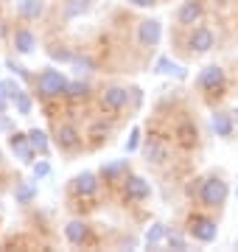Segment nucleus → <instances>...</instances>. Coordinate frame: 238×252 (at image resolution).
<instances>
[{"label":"nucleus","instance_id":"6e6552de","mask_svg":"<svg viewBox=\"0 0 238 252\" xmlns=\"http://www.w3.org/2000/svg\"><path fill=\"white\" fill-rule=\"evenodd\" d=\"M221 84H224V70H221L219 64H210V67H205V70L199 73V87L202 90H221Z\"/></svg>","mask_w":238,"mask_h":252},{"label":"nucleus","instance_id":"cd10ccee","mask_svg":"<svg viewBox=\"0 0 238 252\" xmlns=\"http://www.w3.org/2000/svg\"><path fill=\"white\" fill-rule=\"evenodd\" d=\"M48 174H51V165H48L45 160L34 162V177H37V180H42V177H48Z\"/></svg>","mask_w":238,"mask_h":252},{"label":"nucleus","instance_id":"473e14b6","mask_svg":"<svg viewBox=\"0 0 238 252\" xmlns=\"http://www.w3.org/2000/svg\"><path fill=\"white\" fill-rule=\"evenodd\" d=\"M6 90H9V98H11V101H14V95H17V93H20V90H23V87H20V84H14V81H11V79H9V81H6Z\"/></svg>","mask_w":238,"mask_h":252},{"label":"nucleus","instance_id":"dca6fc26","mask_svg":"<svg viewBox=\"0 0 238 252\" xmlns=\"http://www.w3.org/2000/svg\"><path fill=\"white\" fill-rule=\"evenodd\" d=\"M34 196H37V185H34V182H28V180L17 182V190H14V199H17V205H28V202H31Z\"/></svg>","mask_w":238,"mask_h":252},{"label":"nucleus","instance_id":"c756f323","mask_svg":"<svg viewBox=\"0 0 238 252\" xmlns=\"http://www.w3.org/2000/svg\"><path fill=\"white\" fill-rule=\"evenodd\" d=\"M138 137H140V129H132V135H129V140H126V152L129 154L138 149Z\"/></svg>","mask_w":238,"mask_h":252},{"label":"nucleus","instance_id":"20e7f679","mask_svg":"<svg viewBox=\"0 0 238 252\" xmlns=\"http://www.w3.org/2000/svg\"><path fill=\"white\" fill-rule=\"evenodd\" d=\"M126 101H129V90H123V87H107L104 95H101V107L107 109V112H118V109L126 107Z\"/></svg>","mask_w":238,"mask_h":252},{"label":"nucleus","instance_id":"ddd939ff","mask_svg":"<svg viewBox=\"0 0 238 252\" xmlns=\"http://www.w3.org/2000/svg\"><path fill=\"white\" fill-rule=\"evenodd\" d=\"M14 48H17V54H31L37 48V36L31 34L28 28H17L14 31Z\"/></svg>","mask_w":238,"mask_h":252},{"label":"nucleus","instance_id":"6ab92c4d","mask_svg":"<svg viewBox=\"0 0 238 252\" xmlns=\"http://www.w3.org/2000/svg\"><path fill=\"white\" fill-rule=\"evenodd\" d=\"M146 157H149V162H154V165H160V162L168 157V149H165L160 140H151V143L146 146Z\"/></svg>","mask_w":238,"mask_h":252},{"label":"nucleus","instance_id":"a878e982","mask_svg":"<svg viewBox=\"0 0 238 252\" xmlns=\"http://www.w3.org/2000/svg\"><path fill=\"white\" fill-rule=\"evenodd\" d=\"M87 6H90V0H70V6H67V17H76V14L87 11Z\"/></svg>","mask_w":238,"mask_h":252},{"label":"nucleus","instance_id":"423d86ee","mask_svg":"<svg viewBox=\"0 0 238 252\" xmlns=\"http://www.w3.org/2000/svg\"><path fill=\"white\" fill-rule=\"evenodd\" d=\"M9 146H11V152L17 154L23 162H34V154H37V149L31 146V137H28V135H20V132H14V135L9 137Z\"/></svg>","mask_w":238,"mask_h":252},{"label":"nucleus","instance_id":"bb28decb","mask_svg":"<svg viewBox=\"0 0 238 252\" xmlns=\"http://www.w3.org/2000/svg\"><path fill=\"white\" fill-rule=\"evenodd\" d=\"M67 95H73V98H84V95H87V84H84V81H70Z\"/></svg>","mask_w":238,"mask_h":252},{"label":"nucleus","instance_id":"aec40b11","mask_svg":"<svg viewBox=\"0 0 238 252\" xmlns=\"http://www.w3.org/2000/svg\"><path fill=\"white\" fill-rule=\"evenodd\" d=\"M157 73H168V76H177V79H185V67L174 64L168 56H160L157 59Z\"/></svg>","mask_w":238,"mask_h":252},{"label":"nucleus","instance_id":"b1692460","mask_svg":"<svg viewBox=\"0 0 238 252\" xmlns=\"http://www.w3.org/2000/svg\"><path fill=\"white\" fill-rule=\"evenodd\" d=\"M163 235H165V227H163V224H154V227L146 233V244H149V247H154V244L160 241Z\"/></svg>","mask_w":238,"mask_h":252},{"label":"nucleus","instance_id":"7c9ffc66","mask_svg":"<svg viewBox=\"0 0 238 252\" xmlns=\"http://www.w3.org/2000/svg\"><path fill=\"white\" fill-rule=\"evenodd\" d=\"M6 101H11L9 98V90H6V81H0V115L6 112Z\"/></svg>","mask_w":238,"mask_h":252},{"label":"nucleus","instance_id":"f704fd0d","mask_svg":"<svg viewBox=\"0 0 238 252\" xmlns=\"http://www.w3.org/2000/svg\"><path fill=\"white\" fill-rule=\"evenodd\" d=\"M132 6H138V9H149V6H154V0H129Z\"/></svg>","mask_w":238,"mask_h":252},{"label":"nucleus","instance_id":"1a4fd4ad","mask_svg":"<svg viewBox=\"0 0 238 252\" xmlns=\"http://www.w3.org/2000/svg\"><path fill=\"white\" fill-rule=\"evenodd\" d=\"M123 193H126V199H132V202H140V199H146L149 193H151V188H149V182L143 180V177H129Z\"/></svg>","mask_w":238,"mask_h":252},{"label":"nucleus","instance_id":"2f4dec72","mask_svg":"<svg viewBox=\"0 0 238 252\" xmlns=\"http://www.w3.org/2000/svg\"><path fill=\"white\" fill-rule=\"evenodd\" d=\"M168 244H171L174 250H185V247H188V244H185V238H182V235H177V233L168 235Z\"/></svg>","mask_w":238,"mask_h":252},{"label":"nucleus","instance_id":"c85d7f7f","mask_svg":"<svg viewBox=\"0 0 238 252\" xmlns=\"http://www.w3.org/2000/svg\"><path fill=\"white\" fill-rule=\"evenodd\" d=\"M6 64H9V70L11 73H14V76H20V79H31V76H28V70H26V67H20V64L17 62H11V59H9V62H6Z\"/></svg>","mask_w":238,"mask_h":252},{"label":"nucleus","instance_id":"4be33fe9","mask_svg":"<svg viewBox=\"0 0 238 252\" xmlns=\"http://www.w3.org/2000/svg\"><path fill=\"white\" fill-rule=\"evenodd\" d=\"M79 73H90L92 67H95V62H92L90 56H73V62H70Z\"/></svg>","mask_w":238,"mask_h":252},{"label":"nucleus","instance_id":"0eeeda50","mask_svg":"<svg viewBox=\"0 0 238 252\" xmlns=\"http://www.w3.org/2000/svg\"><path fill=\"white\" fill-rule=\"evenodd\" d=\"M213 42H216V36H213V31L208 26H199L193 28L191 39H188V45H191V51H196V54H205V51H210Z\"/></svg>","mask_w":238,"mask_h":252},{"label":"nucleus","instance_id":"e433bc0d","mask_svg":"<svg viewBox=\"0 0 238 252\" xmlns=\"http://www.w3.org/2000/svg\"><path fill=\"white\" fill-rule=\"evenodd\" d=\"M236 115H238V109H236Z\"/></svg>","mask_w":238,"mask_h":252},{"label":"nucleus","instance_id":"7ed1b4c3","mask_svg":"<svg viewBox=\"0 0 238 252\" xmlns=\"http://www.w3.org/2000/svg\"><path fill=\"white\" fill-rule=\"evenodd\" d=\"M188 227H191V235L202 244H210L213 238H216V233H219V230H216V221H213V219H205V216H193Z\"/></svg>","mask_w":238,"mask_h":252},{"label":"nucleus","instance_id":"412c9836","mask_svg":"<svg viewBox=\"0 0 238 252\" xmlns=\"http://www.w3.org/2000/svg\"><path fill=\"white\" fill-rule=\"evenodd\" d=\"M28 137H31V146H34L39 154H48V135L42 132V129H31Z\"/></svg>","mask_w":238,"mask_h":252},{"label":"nucleus","instance_id":"5701e85b","mask_svg":"<svg viewBox=\"0 0 238 252\" xmlns=\"http://www.w3.org/2000/svg\"><path fill=\"white\" fill-rule=\"evenodd\" d=\"M14 107L20 109V115H28V112H31V98H28L26 93L20 90L17 95H14Z\"/></svg>","mask_w":238,"mask_h":252},{"label":"nucleus","instance_id":"72a5a7b5","mask_svg":"<svg viewBox=\"0 0 238 252\" xmlns=\"http://www.w3.org/2000/svg\"><path fill=\"white\" fill-rule=\"evenodd\" d=\"M179 135H182V143H193V129H191V126H182V132H179Z\"/></svg>","mask_w":238,"mask_h":252},{"label":"nucleus","instance_id":"c9c22d12","mask_svg":"<svg viewBox=\"0 0 238 252\" xmlns=\"http://www.w3.org/2000/svg\"><path fill=\"white\" fill-rule=\"evenodd\" d=\"M0 160H3V152H0Z\"/></svg>","mask_w":238,"mask_h":252},{"label":"nucleus","instance_id":"9b49d317","mask_svg":"<svg viewBox=\"0 0 238 252\" xmlns=\"http://www.w3.org/2000/svg\"><path fill=\"white\" fill-rule=\"evenodd\" d=\"M73 190L79 193V196H92V193L98 190V180H95V174H90V171L79 174V177L73 180Z\"/></svg>","mask_w":238,"mask_h":252},{"label":"nucleus","instance_id":"a211bd4d","mask_svg":"<svg viewBox=\"0 0 238 252\" xmlns=\"http://www.w3.org/2000/svg\"><path fill=\"white\" fill-rule=\"evenodd\" d=\"M129 168V160H112V162H104V168H101V177H107V180H115L120 174Z\"/></svg>","mask_w":238,"mask_h":252},{"label":"nucleus","instance_id":"9d476101","mask_svg":"<svg viewBox=\"0 0 238 252\" xmlns=\"http://www.w3.org/2000/svg\"><path fill=\"white\" fill-rule=\"evenodd\" d=\"M199 17H202V3L199 0H185L182 6H179V11H177V20H179L182 26H193Z\"/></svg>","mask_w":238,"mask_h":252},{"label":"nucleus","instance_id":"393cba45","mask_svg":"<svg viewBox=\"0 0 238 252\" xmlns=\"http://www.w3.org/2000/svg\"><path fill=\"white\" fill-rule=\"evenodd\" d=\"M48 54H51V59H56V62H73V54H70L67 48H51Z\"/></svg>","mask_w":238,"mask_h":252},{"label":"nucleus","instance_id":"39448f33","mask_svg":"<svg viewBox=\"0 0 238 252\" xmlns=\"http://www.w3.org/2000/svg\"><path fill=\"white\" fill-rule=\"evenodd\" d=\"M160 36H163V26H160L157 20H143V23L138 26V39H140V45L154 48L157 42H160Z\"/></svg>","mask_w":238,"mask_h":252},{"label":"nucleus","instance_id":"2eb2a0df","mask_svg":"<svg viewBox=\"0 0 238 252\" xmlns=\"http://www.w3.org/2000/svg\"><path fill=\"white\" fill-rule=\"evenodd\" d=\"M17 11H20V17L37 20L39 14L45 11V6H42V0H20V3H17Z\"/></svg>","mask_w":238,"mask_h":252},{"label":"nucleus","instance_id":"4468645a","mask_svg":"<svg viewBox=\"0 0 238 252\" xmlns=\"http://www.w3.org/2000/svg\"><path fill=\"white\" fill-rule=\"evenodd\" d=\"M210 126H213V132H216L219 137L233 135V118H230L227 112H216V115L210 118Z\"/></svg>","mask_w":238,"mask_h":252},{"label":"nucleus","instance_id":"f257e3e1","mask_svg":"<svg viewBox=\"0 0 238 252\" xmlns=\"http://www.w3.org/2000/svg\"><path fill=\"white\" fill-rule=\"evenodd\" d=\"M67 87H70V81L64 79L59 70H54V67H45V70L39 73V79H37V93L42 95V98H56V95H64V93H67Z\"/></svg>","mask_w":238,"mask_h":252},{"label":"nucleus","instance_id":"f8f14e48","mask_svg":"<svg viewBox=\"0 0 238 252\" xmlns=\"http://www.w3.org/2000/svg\"><path fill=\"white\" fill-rule=\"evenodd\" d=\"M56 143H59V149H76L79 146V132H76L70 124H62L59 129H56Z\"/></svg>","mask_w":238,"mask_h":252},{"label":"nucleus","instance_id":"f03ea898","mask_svg":"<svg viewBox=\"0 0 238 252\" xmlns=\"http://www.w3.org/2000/svg\"><path fill=\"white\" fill-rule=\"evenodd\" d=\"M199 199H202V205H208V207H221L224 199H227V185L219 177H210V180H205L199 185Z\"/></svg>","mask_w":238,"mask_h":252},{"label":"nucleus","instance_id":"f3484780","mask_svg":"<svg viewBox=\"0 0 238 252\" xmlns=\"http://www.w3.org/2000/svg\"><path fill=\"white\" fill-rule=\"evenodd\" d=\"M64 235H67L70 244H82L87 238V224L84 221H70V224L64 227Z\"/></svg>","mask_w":238,"mask_h":252},{"label":"nucleus","instance_id":"4c0bfd02","mask_svg":"<svg viewBox=\"0 0 238 252\" xmlns=\"http://www.w3.org/2000/svg\"><path fill=\"white\" fill-rule=\"evenodd\" d=\"M236 247H238V241H236Z\"/></svg>","mask_w":238,"mask_h":252}]
</instances>
